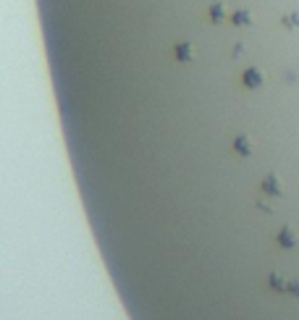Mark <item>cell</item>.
I'll return each instance as SVG.
<instances>
[{
  "label": "cell",
  "instance_id": "6da1fadb",
  "mask_svg": "<svg viewBox=\"0 0 299 320\" xmlns=\"http://www.w3.org/2000/svg\"><path fill=\"white\" fill-rule=\"evenodd\" d=\"M244 84H247V87H260V84H262V76H260L257 71H247V74H244Z\"/></svg>",
  "mask_w": 299,
  "mask_h": 320
},
{
  "label": "cell",
  "instance_id": "7a4b0ae2",
  "mask_svg": "<svg viewBox=\"0 0 299 320\" xmlns=\"http://www.w3.org/2000/svg\"><path fill=\"white\" fill-rule=\"evenodd\" d=\"M281 244H286V247H291V244H294V239H291V234H289V228H286V231L281 234Z\"/></svg>",
  "mask_w": 299,
  "mask_h": 320
},
{
  "label": "cell",
  "instance_id": "3957f363",
  "mask_svg": "<svg viewBox=\"0 0 299 320\" xmlns=\"http://www.w3.org/2000/svg\"><path fill=\"white\" fill-rule=\"evenodd\" d=\"M234 21H236V24H249V14H244V11H241V14L234 16Z\"/></svg>",
  "mask_w": 299,
  "mask_h": 320
},
{
  "label": "cell",
  "instance_id": "277c9868",
  "mask_svg": "<svg viewBox=\"0 0 299 320\" xmlns=\"http://www.w3.org/2000/svg\"><path fill=\"white\" fill-rule=\"evenodd\" d=\"M283 24H286V27H296V24H299V16H286Z\"/></svg>",
  "mask_w": 299,
  "mask_h": 320
}]
</instances>
